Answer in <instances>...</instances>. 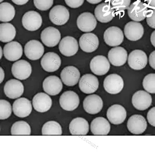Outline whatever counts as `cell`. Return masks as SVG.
I'll return each instance as SVG.
<instances>
[{
    "instance_id": "49",
    "label": "cell",
    "mask_w": 155,
    "mask_h": 155,
    "mask_svg": "<svg viewBox=\"0 0 155 155\" xmlns=\"http://www.w3.org/2000/svg\"><path fill=\"white\" fill-rule=\"evenodd\" d=\"M2 47H1V59H2Z\"/></svg>"
},
{
    "instance_id": "31",
    "label": "cell",
    "mask_w": 155,
    "mask_h": 155,
    "mask_svg": "<svg viewBox=\"0 0 155 155\" xmlns=\"http://www.w3.org/2000/svg\"><path fill=\"white\" fill-rule=\"evenodd\" d=\"M70 133L73 135H85L88 133L89 126L88 122L82 117L74 118L69 125Z\"/></svg>"
},
{
    "instance_id": "35",
    "label": "cell",
    "mask_w": 155,
    "mask_h": 155,
    "mask_svg": "<svg viewBox=\"0 0 155 155\" xmlns=\"http://www.w3.org/2000/svg\"><path fill=\"white\" fill-rule=\"evenodd\" d=\"M31 133V129L27 122L24 121H18L13 124L11 128L12 135H27Z\"/></svg>"
},
{
    "instance_id": "10",
    "label": "cell",
    "mask_w": 155,
    "mask_h": 155,
    "mask_svg": "<svg viewBox=\"0 0 155 155\" xmlns=\"http://www.w3.org/2000/svg\"><path fill=\"white\" fill-rule=\"evenodd\" d=\"M12 75L18 79L25 80L31 75L32 68L27 61L20 60L15 62L12 68Z\"/></svg>"
},
{
    "instance_id": "6",
    "label": "cell",
    "mask_w": 155,
    "mask_h": 155,
    "mask_svg": "<svg viewBox=\"0 0 155 155\" xmlns=\"http://www.w3.org/2000/svg\"><path fill=\"white\" fill-rule=\"evenodd\" d=\"M59 104L61 107L66 111H73L79 105V97L73 91H67L63 93L60 97Z\"/></svg>"
},
{
    "instance_id": "50",
    "label": "cell",
    "mask_w": 155,
    "mask_h": 155,
    "mask_svg": "<svg viewBox=\"0 0 155 155\" xmlns=\"http://www.w3.org/2000/svg\"><path fill=\"white\" fill-rule=\"evenodd\" d=\"M4 0H1V2H2Z\"/></svg>"
},
{
    "instance_id": "43",
    "label": "cell",
    "mask_w": 155,
    "mask_h": 155,
    "mask_svg": "<svg viewBox=\"0 0 155 155\" xmlns=\"http://www.w3.org/2000/svg\"><path fill=\"white\" fill-rule=\"evenodd\" d=\"M149 63L150 67L155 70V51L152 52L149 55Z\"/></svg>"
},
{
    "instance_id": "2",
    "label": "cell",
    "mask_w": 155,
    "mask_h": 155,
    "mask_svg": "<svg viewBox=\"0 0 155 155\" xmlns=\"http://www.w3.org/2000/svg\"><path fill=\"white\" fill-rule=\"evenodd\" d=\"M124 85L122 78L116 74H109L104 81L105 91L111 94H116L121 92L124 88Z\"/></svg>"
},
{
    "instance_id": "28",
    "label": "cell",
    "mask_w": 155,
    "mask_h": 155,
    "mask_svg": "<svg viewBox=\"0 0 155 155\" xmlns=\"http://www.w3.org/2000/svg\"><path fill=\"white\" fill-rule=\"evenodd\" d=\"M108 58L109 62L113 66H121L124 65L127 62L128 53L123 47H115L109 51Z\"/></svg>"
},
{
    "instance_id": "5",
    "label": "cell",
    "mask_w": 155,
    "mask_h": 155,
    "mask_svg": "<svg viewBox=\"0 0 155 155\" xmlns=\"http://www.w3.org/2000/svg\"><path fill=\"white\" fill-rule=\"evenodd\" d=\"M50 20L53 24L58 26L65 24L70 18V12L65 7L57 5L49 12Z\"/></svg>"
},
{
    "instance_id": "44",
    "label": "cell",
    "mask_w": 155,
    "mask_h": 155,
    "mask_svg": "<svg viewBox=\"0 0 155 155\" xmlns=\"http://www.w3.org/2000/svg\"><path fill=\"white\" fill-rule=\"evenodd\" d=\"M12 2L17 5H23L27 4L29 0H12Z\"/></svg>"
},
{
    "instance_id": "23",
    "label": "cell",
    "mask_w": 155,
    "mask_h": 155,
    "mask_svg": "<svg viewBox=\"0 0 155 155\" xmlns=\"http://www.w3.org/2000/svg\"><path fill=\"white\" fill-rule=\"evenodd\" d=\"M107 117L111 124L116 125L121 124L126 120L127 111L121 105H113L108 109Z\"/></svg>"
},
{
    "instance_id": "3",
    "label": "cell",
    "mask_w": 155,
    "mask_h": 155,
    "mask_svg": "<svg viewBox=\"0 0 155 155\" xmlns=\"http://www.w3.org/2000/svg\"><path fill=\"white\" fill-rule=\"evenodd\" d=\"M148 63L147 55L141 50H135L129 55L128 63L131 69L140 70L146 67Z\"/></svg>"
},
{
    "instance_id": "25",
    "label": "cell",
    "mask_w": 155,
    "mask_h": 155,
    "mask_svg": "<svg viewBox=\"0 0 155 155\" xmlns=\"http://www.w3.org/2000/svg\"><path fill=\"white\" fill-rule=\"evenodd\" d=\"M152 103V98L150 94L143 91H139L134 94L132 103L135 109L144 110L150 107Z\"/></svg>"
},
{
    "instance_id": "45",
    "label": "cell",
    "mask_w": 155,
    "mask_h": 155,
    "mask_svg": "<svg viewBox=\"0 0 155 155\" xmlns=\"http://www.w3.org/2000/svg\"><path fill=\"white\" fill-rule=\"evenodd\" d=\"M150 41L152 45L155 48V30L153 32L151 35Z\"/></svg>"
},
{
    "instance_id": "47",
    "label": "cell",
    "mask_w": 155,
    "mask_h": 155,
    "mask_svg": "<svg viewBox=\"0 0 155 155\" xmlns=\"http://www.w3.org/2000/svg\"><path fill=\"white\" fill-rule=\"evenodd\" d=\"M5 74L3 69L1 67V83H2L5 78Z\"/></svg>"
},
{
    "instance_id": "41",
    "label": "cell",
    "mask_w": 155,
    "mask_h": 155,
    "mask_svg": "<svg viewBox=\"0 0 155 155\" xmlns=\"http://www.w3.org/2000/svg\"><path fill=\"white\" fill-rule=\"evenodd\" d=\"M68 6L72 8H77L81 6L84 4V0H64Z\"/></svg>"
},
{
    "instance_id": "37",
    "label": "cell",
    "mask_w": 155,
    "mask_h": 155,
    "mask_svg": "<svg viewBox=\"0 0 155 155\" xmlns=\"http://www.w3.org/2000/svg\"><path fill=\"white\" fill-rule=\"evenodd\" d=\"M12 107L10 103L5 100H0V119L1 120L8 119L11 115Z\"/></svg>"
},
{
    "instance_id": "20",
    "label": "cell",
    "mask_w": 155,
    "mask_h": 155,
    "mask_svg": "<svg viewBox=\"0 0 155 155\" xmlns=\"http://www.w3.org/2000/svg\"><path fill=\"white\" fill-rule=\"evenodd\" d=\"M94 14L97 20L102 23L111 21L114 16V11L107 3H102L95 8Z\"/></svg>"
},
{
    "instance_id": "24",
    "label": "cell",
    "mask_w": 155,
    "mask_h": 155,
    "mask_svg": "<svg viewBox=\"0 0 155 155\" xmlns=\"http://www.w3.org/2000/svg\"><path fill=\"white\" fill-rule=\"evenodd\" d=\"M4 90L5 95L8 97L14 99L23 95L24 87L23 84L19 80L11 79L5 83Z\"/></svg>"
},
{
    "instance_id": "4",
    "label": "cell",
    "mask_w": 155,
    "mask_h": 155,
    "mask_svg": "<svg viewBox=\"0 0 155 155\" xmlns=\"http://www.w3.org/2000/svg\"><path fill=\"white\" fill-rule=\"evenodd\" d=\"M124 38V33L121 29L115 26L108 28L104 34L105 43L110 47H116L121 45Z\"/></svg>"
},
{
    "instance_id": "30",
    "label": "cell",
    "mask_w": 155,
    "mask_h": 155,
    "mask_svg": "<svg viewBox=\"0 0 155 155\" xmlns=\"http://www.w3.org/2000/svg\"><path fill=\"white\" fill-rule=\"evenodd\" d=\"M110 124L104 117H97L91 124V131L95 135H106L110 132Z\"/></svg>"
},
{
    "instance_id": "12",
    "label": "cell",
    "mask_w": 155,
    "mask_h": 155,
    "mask_svg": "<svg viewBox=\"0 0 155 155\" xmlns=\"http://www.w3.org/2000/svg\"><path fill=\"white\" fill-rule=\"evenodd\" d=\"M41 37V41L45 46L52 48L59 44L61 38V34L58 29L49 27L43 30Z\"/></svg>"
},
{
    "instance_id": "21",
    "label": "cell",
    "mask_w": 155,
    "mask_h": 155,
    "mask_svg": "<svg viewBox=\"0 0 155 155\" xmlns=\"http://www.w3.org/2000/svg\"><path fill=\"white\" fill-rule=\"evenodd\" d=\"M12 110L18 117L20 118L27 117L31 114L32 110L31 102L26 98H19L14 102Z\"/></svg>"
},
{
    "instance_id": "48",
    "label": "cell",
    "mask_w": 155,
    "mask_h": 155,
    "mask_svg": "<svg viewBox=\"0 0 155 155\" xmlns=\"http://www.w3.org/2000/svg\"><path fill=\"white\" fill-rule=\"evenodd\" d=\"M147 2L148 5L155 8V0H145Z\"/></svg>"
},
{
    "instance_id": "26",
    "label": "cell",
    "mask_w": 155,
    "mask_h": 155,
    "mask_svg": "<svg viewBox=\"0 0 155 155\" xmlns=\"http://www.w3.org/2000/svg\"><path fill=\"white\" fill-rule=\"evenodd\" d=\"M3 54L5 59L10 61H15L20 59L23 55V48L18 41H11L4 46Z\"/></svg>"
},
{
    "instance_id": "11",
    "label": "cell",
    "mask_w": 155,
    "mask_h": 155,
    "mask_svg": "<svg viewBox=\"0 0 155 155\" xmlns=\"http://www.w3.org/2000/svg\"><path fill=\"white\" fill-rule=\"evenodd\" d=\"M99 45V38L94 33H86L81 35L79 39L80 48L84 52L92 53L97 49Z\"/></svg>"
},
{
    "instance_id": "36",
    "label": "cell",
    "mask_w": 155,
    "mask_h": 155,
    "mask_svg": "<svg viewBox=\"0 0 155 155\" xmlns=\"http://www.w3.org/2000/svg\"><path fill=\"white\" fill-rule=\"evenodd\" d=\"M143 86L145 91L151 94H155V73H150L144 78Z\"/></svg>"
},
{
    "instance_id": "19",
    "label": "cell",
    "mask_w": 155,
    "mask_h": 155,
    "mask_svg": "<svg viewBox=\"0 0 155 155\" xmlns=\"http://www.w3.org/2000/svg\"><path fill=\"white\" fill-rule=\"evenodd\" d=\"M59 50L66 57L74 56L78 51L79 45L77 40L71 36H66L62 39L59 44Z\"/></svg>"
},
{
    "instance_id": "42",
    "label": "cell",
    "mask_w": 155,
    "mask_h": 155,
    "mask_svg": "<svg viewBox=\"0 0 155 155\" xmlns=\"http://www.w3.org/2000/svg\"><path fill=\"white\" fill-rule=\"evenodd\" d=\"M147 119L149 124L155 127V107L152 108L148 112Z\"/></svg>"
},
{
    "instance_id": "1",
    "label": "cell",
    "mask_w": 155,
    "mask_h": 155,
    "mask_svg": "<svg viewBox=\"0 0 155 155\" xmlns=\"http://www.w3.org/2000/svg\"><path fill=\"white\" fill-rule=\"evenodd\" d=\"M22 23L24 28L28 31H36L42 25V17L38 12L35 11H29L23 15Z\"/></svg>"
},
{
    "instance_id": "27",
    "label": "cell",
    "mask_w": 155,
    "mask_h": 155,
    "mask_svg": "<svg viewBox=\"0 0 155 155\" xmlns=\"http://www.w3.org/2000/svg\"><path fill=\"white\" fill-rule=\"evenodd\" d=\"M43 88L48 94L55 96L62 91L63 85L59 77L56 76H50L44 80Z\"/></svg>"
},
{
    "instance_id": "9",
    "label": "cell",
    "mask_w": 155,
    "mask_h": 155,
    "mask_svg": "<svg viewBox=\"0 0 155 155\" xmlns=\"http://www.w3.org/2000/svg\"><path fill=\"white\" fill-rule=\"evenodd\" d=\"M61 64L60 56L54 52H48L44 55L41 60V67L45 71L54 72L59 68Z\"/></svg>"
},
{
    "instance_id": "15",
    "label": "cell",
    "mask_w": 155,
    "mask_h": 155,
    "mask_svg": "<svg viewBox=\"0 0 155 155\" xmlns=\"http://www.w3.org/2000/svg\"><path fill=\"white\" fill-rule=\"evenodd\" d=\"M124 34L129 41H136L140 39L144 34L143 25L139 22L132 21L127 23L124 27Z\"/></svg>"
},
{
    "instance_id": "29",
    "label": "cell",
    "mask_w": 155,
    "mask_h": 155,
    "mask_svg": "<svg viewBox=\"0 0 155 155\" xmlns=\"http://www.w3.org/2000/svg\"><path fill=\"white\" fill-rule=\"evenodd\" d=\"M34 108L40 113H45L50 109L52 105L51 97L46 94L40 92L35 95L32 100Z\"/></svg>"
},
{
    "instance_id": "22",
    "label": "cell",
    "mask_w": 155,
    "mask_h": 155,
    "mask_svg": "<svg viewBox=\"0 0 155 155\" xmlns=\"http://www.w3.org/2000/svg\"><path fill=\"white\" fill-rule=\"evenodd\" d=\"M61 78L64 84L69 87L77 85L80 77L79 71L73 66H68L62 70Z\"/></svg>"
},
{
    "instance_id": "40",
    "label": "cell",
    "mask_w": 155,
    "mask_h": 155,
    "mask_svg": "<svg viewBox=\"0 0 155 155\" xmlns=\"http://www.w3.org/2000/svg\"><path fill=\"white\" fill-rule=\"evenodd\" d=\"M146 21L148 25L152 28L155 29V9L148 12Z\"/></svg>"
},
{
    "instance_id": "18",
    "label": "cell",
    "mask_w": 155,
    "mask_h": 155,
    "mask_svg": "<svg viewBox=\"0 0 155 155\" xmlns=\"http://www.w3.org/2000/svg\"><path fill=\"white\" fill-rule=\"evenodd\" d=\"M127 10L129 17L135 21H142L147 16V7L143 2L140 1L133 3Z\"/></svg>"
},
{
    "instance_id": "14",
    "label": "cell",
    "mask_w": 155,
    "mask_h": 155,
    "mask_svg": "<svg viewBox=\"0 0 155 155\" xmlns=\"http://www.w3.org/2000/svg\"><path fill=\"white\" fill-rule=\"evenodd\" d=\"M83 107L84 110L88 114H97L103 108V101L101 98L97 95H89L84 99Z\"/></svg>"
},
{
    "instance_id": "32",
    "label": "cell",
    "mask_w": 155,
    "mask_h": 155,
    "mask_svg": "<svg viewBox=\"0 0 155 155\" xmlns=\"http://www.w3.org/2000/svg\"><path fill=\"white\" fill-rule=\"evenodd\" d=\"M16 30L13 25L9 23L0 25V41L3 43L9 42L15 38Z\"/></svg>"
},
{
    "instance_id": "39",
    "label": "cell",
    "mask_w": 155,
    "mask_h": 155,
    "mask_svg": "<svg viewBox=\"0 0 155 155\" xmlns=\"http://www.w3.org/2000/svg\"><path fill=\"white\" fill-rule=\"evenodd\" d=\"M35 6L37 9L42 11L48 10L54 4V0H34Z\"/></svg>"
},
{
    "instance_id": "46",
    "label": "cell",
    "mask_w": 155,
    "mask_h": 155,
    "mask_svg": "<svg viewBox=\"0 0 155 155\" xmlns=\"http://www.w3.org/2000/svg\"><path fill=\"white\" fill-rule=\"evenodd\" d=\"M87 1L90 4L95 5L101 2L102 0H87Z\"/></svg>"
},
{
    "instance_id": "33",
    "label": "cell",
    "mask_w": 155,
    "mask_h": 155,
    "mask_svg": "<svg viewBox=\"0 0 155 155\" xmlns=\"http://www.w3.org/2000/svg\"><path fill=\"white\" fill-rule=\"evenodd\" d=\"M16 12L14 6L7 2L1 3L0 5V20L1 22L11 21L14 18Z\"/></svg>"
},
{
    "instance_id": "8",
    "label": "cell",
    "mask_w": 155,
    "mask_h": 155,
    "mask_svg": "<svg viewBox=\"0 0 155 155\" xmlns=\"http://www.w3.org/2000/svg\"><path fill=\"white\" fill-rule=\"evenodd\" d=\"M24 52L28 59L32 61L37 60L44 54V48L40 41L37 40H31L25 45Z\"/></svg>"
},
{
    "instance_id": "16",
    "label": "cell",
    "mask_w": 155,
    "mask_h": 155,
    "mask_svg": "<svg viewBox=\"0 0 155 155\" xmlns=\"http://www.w3.org/2000/svg\"><path fill=\"white\" fill-rule=\"evenodd\" d=\"M147 126L146 120L141 115H134L130 117L127 122L128 130L135 135L143 134L146 130Z\"/></svg>"
},
{
    "instance_id": "34",
    "label": "cell",
    "mask_w": 155,
    "mask_h": 155,
    "mask_svg": "<svg viewBox=\"0 0 155 155\" xmlns=\"http://www.w3.org/2000/svg\"><path fill=\"white\" fill-rule=\"evenodd\" d=\"M42 135H61L63 134L60 124L55 121H49L44 124L42 128Z\"/></svg>"
},
{
    "instance_id": "38",
    "label": "cell",
    "mask_w": 155,
    "mask_h": 155,
    "mask_svg": "<svg viewBox=\"0 0 155 155\" xmlns=\"http://www.w3.org/2000/svg\"><path fill=\"white\" fill-rule=\"evenodd\" d=\"M131 0H110L112 7L117 11L128 9L130 5Z\"/></svg>"
},
{
    "instance_id": "17",
    "label": "cell",
    "mask_w": 155,
    "mask_h": 155,
    "mask_svg": "<svg viewBox=\"0 0 155 155\" xmlns=\"http://www.w3.org/2000/svg\"><path fill=\"white\" fill-rule=\"evenodd\" d=\"M79 87L81 92L84 93H94L99 88V80L95 76L92 74H84L80 78Z\"/></svg>"
},
{
    "instance_id": "13",
    "label": "cell",
    "mask_w": 155,
    "mask_h": 155,
    "mask_svg": "<svg viewBox=\"0 0 155 155\" xmlns=\"http://www.w3.org/2000/svg\"><path fill=\"white\" fill-rule=\"evenodd\" d=\"M97 25L96 18L91 12H83L79 15L77 19L78 27L84 32L93 31Z\"/></svg>"
},
{
    "instance_id": "7",
    "label": "cell",
    "mask_w": 155,
    "mask_h": 155,
    "mask_svg": "<svg viewBox=\"0 0 155 155\" xmlns=\"http://www.w3.org/2000/svg\"><path fill=\"white\" fill-rule=\"evenodd\" d=\"M90 66L92 72L98 76L105 75L110 68L109 61L102 55H98L93 58Z\"/></svg>"
}]
</instances>
